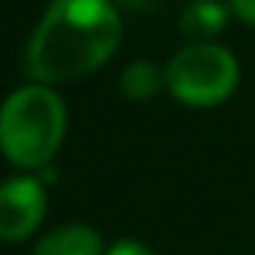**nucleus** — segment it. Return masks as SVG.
<instances>
[{"label": "nucleus", "mask_w": 255, "mask_h": 255, "mask_svg": "<svg viewBox=\"0 0 255 255\" xmlns=\"http://www.w3.org/2000/svg\"><path fill=\"white\" fill-rule=\"evenodd\" d=\"M65 136V104L55 91L29 84L13 91L0 107V152L16 168L42 171Z\"/></svg>", "instance_id": "obj_2"}, {"label": "nucleus", "mask_w": 255, "mask_h": 255, "mask_svg": "<svg viewBox=\"0 0 255 255\" xmlns=\"http://www.w3.org/2000/svg\"><path fill=\"white\" fill-rule=\"evenodd\" d=\"M162 81H165V71H158L152 62H132L120 75V91L129 100H149L162 87Z\"/></svg>", "instance_id": "obj_7"}, {"label": "nucleus", "mask_w": 255, "mask_h": 255, "mask_svg": "<svg viewBox=\"0 0 255 255\" xmlns=\"http://www.w3.org/2000/svg\"><path fill=\"white\" fill-rule=\"evenodd\" d=\"M107 255H152L149 246L136 243V239H120V243H113L110 249H107Z\"/></svg>", "instance_id": "obj_8"}, {"label": "nucleus", "mask_w": 255, "mask_h": 255, "mask_svg": "<svg viewBox=\"0 0 255 255\" xmlns=\"http://www.w3.org/2000/svg\"><path fill=\"white\" fill-rule=\"evenodd\" d=\"M120 3H126L129 10H149V6L155 3V0H120Z\"/></svg>", "instance_id": "obj_10"}, {"label": "nucleus", "mask_w": 255, "mask_h": 255, "mask_svg": "<svg viewBox=\"0 0 255 255\" xmlns=\"http://www.w3.org/2000/svg\"><path fill=\"white\" fill-rule=\"evenodd\" d=\"M32 255H104V243L97 230L84 223H68L39 239Z\"/></svg>", "instance_id": "obj_5"}, {"label": "nucleus", "mask_w": 255, "mask_h": 255, "mask_svg": "<svg viewBox=\"0 0 255 255\" xmlns=\"http://www.w3.org/2000/svg\"><path fill=\"white\" fill-rule=\"evenodd\" d=\"M120 13L110 0H52L26 49L36 81H75L91 75L120 45Z\"/></svg>", "instance_id": "obj_1"}, {"label": "nucleus", "mask_w": 255, "mask_h": 255, "mask_svg": "<svg viewBox=\"0 0 255 255\" xmlns=\"http://www.w3.org/2000/svg\"><path fill=\"white\" fill-rule=\"evenodd\" d=\"M45 217V191L36 178H13L0 184V239L19 243Z\"/></svg>", "instance_id": "obj_4"}, {"label": "nucleus", "mask_w": 255, "mask_h": 255, "mask_svg": "<svg viewBox=\"0 0 255 255\" xmlns=\"http://www.w3.org/2000/svg\"><path fill=\"white\" fill-rule=\"evenodd\" d=\"M230 6L236 10L239 19H246L249 26H255V0H230Z\"/></svg>", "instance_id": "obj_9"}, {"label": "nucleus", "mask_w": 255, "mask_h": 255, "mask_svg": "<svg viewBox=\"0 0 255 255\" xmlns=\"http://www.w3.org/2000/svg\"><path fill=\"white\" fill-rule=\"evenodd\" d=\"M226 26V10L217 0H194L181 16V32L191 36L194 42H207Z\"/></svg>", "instance_id": "obj_6"}, {"label": "nucleus", "mask_w": 255, "mask_h": 255, "mask_svg": "<svg viewBox=\"0 0 255 255\" xmlns=\"http://www.w3.org/2000/svg\"><path fill=\"white\" fill-rule=\"evenodd\" d=\"M239 65L223 45L194 42L181 49L165 68V87L187 107H217L236 91Z\"/></svg>", "instance_id": "obj_3"}]
</instances>
